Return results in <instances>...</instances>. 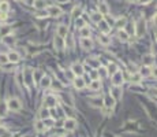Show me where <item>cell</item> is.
<instances>
[{
	"label": "cell",
	"mask_w": 157,
	"mask_h": 137,
	"mask_svg": "<svg viewBox=\"0 0 157 137\" xmlns=\"http://www.w3.org/2000/svg\"><path fill=\"white\" fill-rule=\"evenodd\" d=\"M81 47H82L83 49H92L93 41L89 39V37H86V39H82V40H81Z\"/></svg>",
	"instance_id": "cell-7"
},
{
	"label": "cell",
	"mask_w": 157,
	"mask_h": 137,
	"mask_svg": "<svg viewBox=\"0 0 157 137\" xmlns=\"http://www.w3.org/2000/svg\"><path fill=\"white\" fill-rule=\"evenodd\" d=\"M10 32H11V27L10 26H3L2 29H0V36H6V34H8Z\"/></svg>",
	"instance_id": "cell-32"
},
{
	"label": "cell",
	"mask_w": 157,
	"mask_h": 137,
	"mask_svg": "<svg viewBox=\"0 0 157 137\" xmlns=\"http://www.w3.org/2000/svg\"><path fill=\"white\" fill-rule=\"evenodd\" d=\"M26 2H27L29 4H33V2H34V0H26Z\"/></svg>",
	"instance_id": "cell-41"
},
{
	"label": "cell",
	"mask_w": 157,
	"mask_h": 137,
	"mask_svg": "<svg viewBox=\"0 0 157 137\" xmlns=\"http://www.w3.org/2000/svg\"><path fill=\"white\" fill-rule=\"evenodd\" d=\"M7 11H8V3L7 2H2L0 3V12L2 14H7Z\"/></svg>",
	"instance_id": "cell-27"
},
{
	"label": "cell",
	"mask_w": 157,
	"mask_h": 137,
	"mask_svg": "<svg viewBox=\"0 0 157 137\" xmlns=\"http://www.w3.org/2000/svg\"><path fill=\"white\" fill-rule=\"evenodd\" d=\"M47 106H49L51 108H55V106H56V99H55L52 95L47 96Z\"/></svg>",
	"instance_id": "cell-17"
},
{
	"label": "cell",
	"mask_w": 157,
	"mask_h": 137,
	"mask_svg": "<svg viewBox=\"0 0 157 137\" xmlns=\"http://www.w3.org/2000/svg\"><path fill=\"white\" fill-rule=\"evenodd\" d=\"M107 72H108V74H111V75H112V74H115V73L118 72V66H116L115 63H111Z\"/></svg>",
	"instance_id": "cell-28"
},
{
	"label": "cell",
	"mask_w": 157,
	"mask_h": 137,
	"mask_svg": "<svg viewBox=\"0 0 157 137\" xmlns=\"http://www.w3.org/2000/svg\"><path fill=\"white\" fill-rule=\"evenodd\" d=\"M104 104H105V107L107 108H112L113 106H115V99H113L112 96L107 95L105 96V100H104Z\"/></svg>",
	"instance_id": "cell-9"
},
{
	"label": "cell",
	"mask_w": 157,
	"mask_h": 137,
	"mask_svg": "<svg viewBox=\"0 0 157 137\" xmlns=\"http://www.w3.org/2000/svg\"><path fill=\"white\" fill-rule=\"evenodd\" d=\"M89 34H90L89 27H86V26L81 27V36H82V39H86V37H89Z\"/></svg>",
	"instance_id": "cell-26"
},
{
	"label": "cell",
	"mask_w": 157,
	"mask_h": 137,
	"mask_svg": "<svg viewBox=\"0 0 157 137\" xmlns=\"http://www.w3.org/2000/svg\"><path fill=\"white\" fill-rule=\"evenodd\" d=\"M34 128H36V130L38 132V133H42V132H45V122L44 121H41V119H40V121H37L36 122V125H34Z\"/></svg>",
	"instance_id": "cell-14"
},
{
	"label": "cell",
	"mask_w": 157,
	"mask_h": 137,
	"mask_svg": "<svg viewBox=\"0 0 157 137\" xmlns=\"http://www.w3.org/2000/svg\"><path fill=\"white\" fill-rule=\"evenodd\" d=\"M7 62H8V59H7V55L0 54V65H6Z\"/></svg>",
	"instance_id": "cell-37"
},
{
	"label": "cell",
	"mask_w": 157,
	"mask_h": 137,
	"mask_svg": "<svg viewBox=\"0 0 157 137\" xmlns=\"http://www.w3.org/2000/svg\"><path fill=\"white\" fill-rule=\"evenodd\" d=\"M145 30H146V22L143 18H141L137 24V36L138 37H142L145 34Z\"/></svg>",
	"instance_id": "cell-2"
},
{
	"label": "cell",
	"mask_w": 157,
	"mask_h": 137,
	"mask_svg": "<svg viewBox=\"0 0 157 137\" xmlns=\"http://www.w3.org/2000/svg\"><path fill=\"white\" fill-rule=\"evenodd\" d=\"M19 54L18 52H15V51H11L8 55H7V59H8V62H11V63H17V62H19Z\"/></svg>",
	"instance_id": "cell-8"
},
{
	"label": "cell",
	"mask_w": 157,
	"mask_h": 137,
	"mask_svg": "<svg viewBox=\"0 0 157 137\" xmlns=\"http://www.w3.org/2000/svg\"><path fill=\"white\" fill-rule=\"evenodd\" d=\"M92 19L98 24L100 21H103V15H101L100 12H93V14H92Z\"/></svg>",
	"instance_id": "cell-29"
},
{
	"label": "cell",
	"mask_w": 157,
	"mask_h": 137,
	"mask_svg": "<svg viewBox=\"0 0 157 137\" xmlns=\"http://www.w3.org/2000/svg\"><path fill=\"white\" fill-rule=\"evenodd\" d=\"M68 47L70 48L74 47V40H72V37H68Z\"/></svg>",
	"instance_id": "cell-39"
},
{
	"label": "cell",
	"mask_w": 157,
	"mask_h": 137,
	"mask_svg": "<svg viewBox=\"0 0 157 137\" xmlns=\"http://www.w3.org/2000/svg\"><path fill=\"white\" fill-rule=\"evenodd\" d=\"M75 24H77L78 27H83V26H85V21H83L81 17H79V18H77V22H75Z\"/></svg>",
	"instance_id": "cell-38"
},
{
	"label": "cell",
	"mask_w": 157,
	"mask_h": 137,
	"mask_svg": "<svg viewBox=\"0 0 157 137\" xmlns=\"http://www.w3.org/2000/svg\"><path fill=\"white\" fill-rule=\"evenodd\" d=\"M112 97L115 99H120L122 97V89H120V87H115L113 88V95H112Z\"/></svg>",
	"instance_id": "cell-24"
},
{
	"label": "cell",
	"mask_w": 157,
	"mask_h": 137,
	"mask_svg": "<svg viewBox=\"0 0 157 137\" xmlns=\"http://www.w3.org/2000/svg\"><path fill=\"white\" fill-rule=\"evenodd\" d=\"M22 78H23V74H22V73H18L17 77H15V80H17V82H18L19 87H22Z\"/></svg>",
	"instance_id": "cell-36"
},
{
	"label": "cell",
	"mask_w": 157,
	"mask_h": 137,
	"mask_svg": "<svg viewBox=\"0 0 157 137\" xmlns=\"http://www.w3.org/2000/svg\"><path fill=\"white\" fill-rule=\"evenodd\" d=\"M40 118H41V121H45V119L49 118V110L48 108H41V111H40Z\"/></svg>",
	"instance_id": "cell-20"
},
{
	"label": "cell",
	"mask_w": 157,
	"mask_h": 137,
	"mask_svg": "<svg viewBox=\"0 0 157 137\" xmlns=\"http://www.w3.org/2000/svg\"><path fill=\"white\" fill-rule=\"evenodd\" d=\"M141 78H142V77L139 75V73H134V74L130 77V81H131V82H133V84H139Z\"/></svg>",
	"instance_id": "cell-25"
},
{
	"label": "cell",
	"mask_w": 157,
	"mask_h": 137,
	"mask_svg": "<svg viewBox=\"0 0 157 137\" xmlns=\"http://www.w3.org/2000/svg\"><path fill=\"white\" fill-rule=\"evenodd\" d=\"M152 0H139V3H142V4H148V3H150Z\"/></svg>",
	"instance_id": "cell-40"
},
{
	"label": "cell",
	"mask_w": 157,
	"mask_h": 137,
	"mask_svg": "<svg viewBox=\"0 0 157 137\" xmlns=\"http://www.w3.org/2000/svg\"><path fill=\"white\" fill-rule=\"evenodd\" d=\"M62 8H60L59 6H49L48 7V14H49V17H60L62 15Z\"/></svg>",
	"instance_id": "cell-3"
},
{
	"label": "cell",
	"mask_w": 157,
	"mask_h": 137,
	"mask_svg": "<svg viewBox=\"0 0 157 137\" xmlns=\"http://www.w3.org/2000/svg\"><path fill=\"white\" fill-rule=\"evenodd\" d=\"M98 26H100V29L103 30L104 33H108V32H109V27H108V24H107L105 21H104V19H103V21L98 22Z\"/></svg>",
	"instance_id": "cell-22"
},
{
	"label": "cell",
	"mask_w": 157,
	"mask_h": 137,
	"mask_svg": "<svg viewBox=\"0 0 157 137\" xmlns=\"http://www.w3.org/2000/svg\"><path fill=\"white\" fill-rule=\"evenodd\" d=\"M40 84H41V87L44 88V89H47V88L51 87V78L48 77V75H42V78L40 80Z\"/></svg>",
	"instance_id": "cell-10"
},
{
	"label": "cell",
	"mask_w": 157,
	"mask_h": 137,
	"mask_svg": "<svg viewBox=\"0 0 157 137\" xmlns=\"http://www.w3.org/2000/svg\"><path fill=\"white\" fill-rule=\"evenodd\" d=\"M7 113V106L4 103H0V116H4Z\"/></svg>",
	"instance_id": "cell-33"
},
{
	"label": "cell",
	"mask_w": 157,
	"mask_h": 137,
	"mask_svg": "<svg viewBox=\"0 0 157 137\" xmlns=\"http://www.w3.org/2000/svg\"><path fill=\"white\" fill-rule=\"evenodd\" d=\"M126 24H127V19H126V17H120V18L116 19L115 26L119 27V29H123V27L126 26Z\"/></svg>",
	"instance_id": "cell-11"
},
{
	"label": "cell",
	"mask_w": 157,
	"mask_h": 137,
	"mask_svg": "<svg viewBox=\"0 0 157 137\" xmlns=\"http://www.w3.org/2000/svg\"><path fill=\"white\" fill-rule=\"evenodd\" d=\"M67 33H68V27L66 26V25H60V26L57 27V36L64 37V36H67Z\"/></svg>",
	"instance_id": "cell-13"
},
{
	"label": "cell",
	"mask_w": 157,
	"mask_h": 137,
	"mask_svg": "<svg viewBox=\"0 0 157 137\" xmlns=\"http://www.w3.org/2000/svg\"><path fill=\"white\" fill-rule=\"evenodd\" d=\"M55 47H56V49H63V47H64L63 37H60V36H56V37H55Z\"/></svg>",
	"instance_id": "cell-15"
},
{
	"label": "cell",
	"mask_w": 157,
	"mask_h": 137,
	"mask_svg": "<svg viewBox=\"0 0 157 137\" xmlns=\"http://www.w3.org/2000/svg\"><path fill=\"white\" fill-rule=\"evenodd\" d=\"M152 72H150V67H148V66H145V67L141 68V72H139V75L141 77H148V75H150Z\"/></svg>",
	"instance_id": "cell-21"
},
{
	"label": "cell",
	"mask_w": 157,
	"mask_h": 137,
	"mask_svg": "<svg viewBox=\"0 0 157 137\" xmlns=\"http://www.w3.org/2000/svg\"><path fill=\"white\" fill-rule=\"evenodd\" d=\"M33 78H34V81H36V82H38V81L42 78V73L40 72V70L34 72V73H33Z\"/></svg>",
	"instance_id": "cell-31"
},
{
	"label": "cell",
	"mask_w": 157,
	"mask_h": 137,
	"mask_svg": "<svg viewBox=\"0 0 157 137\" xmlns=\"http://www.w3.org/2000/svg\"><path fill=\"white\" fill-rule=\"evenodd\" d=\"M33 6L36 7V8H38V10L44 8L45 7V0H34V2H33Z\"/></svg>",
	"instance_id": "cell-23"
},
{
	"label": "cell",
	"mask_w": 157,
	"mask_h": 137,
	"mask_svg": "<svg viewBox=\"0 0 157 137\" xmlns=\"http://www.w3.org/2000/svg\"><path fill=\"white\" fill-rule=\"evenodd\" d=\"M89 88L92 91H98L101 88V82H100V80H94V81H92V82L89 84Z\"/></svg>",
	"instance_id": "cell-18"
},
{
	"label": "cell",
	"mask_w": 157,
	"mask_h": 137,
	"mask_svg": "<svg viewBox=\"0 0 157 137\" xmlns=\"http://www.w3.org/2000/svg\"><path fill=\"white\" fill-rule=\"evenodd\" d=\"M81 14H82V8H81V7H75V8L72 10V17H74V18H79Z\"/></svg>",
	"instance_id": "cell-30"
},
{
	"label": "cell",
	"mask_w": 157,
	"mask_h": 137,
	"mask_svg": "<svg viewBox=\"0 0 157 137\" xmlns=\"http://www.w3.org/2000/svg\"><path fill=\"white\" fill-rule=\"evenodd\" d=\"M118 36H119V39H120L122 41H126V40H128V33L126 32L125 29H119Z\"/></svg>",
	"instance_id": "cell-19"
},
{
	"label": "cell",
	"mask_w": 157,
	"mask_h": 137,
	"mask_svg": "<svg viewBox=\"0 0 157 137\" xmlns=\"http://www.w3.org/2000/svg\"><path fill=\"white\" fill-rule=\"evenodd\" d=\"M98 74H100L101 77H107V75H108L107 68H105V67H100V68H98Z\"/></svg>",
	"instance_id": "cell-35"
},
{
	"label": "cell",
	"mask_w": 157,
	"mask_h": 137,
	"mask_svg": "<svg viewBox=\"0 0 157 137\" xmlns=\"http://www.w3.org/2000/svg\"><path fill=\"white\" fill-rule=\"evenodd\" d=\"M112 82L115 87H120L123 84V75H122V72H116L115 74H112Z\"/></svg>",
	"instance_id": "cell-5"
},
{
	"label": "cell",
	"mask_w": 157,
	"mask_h": 137,
	"mask_svg": "<svg viewBox=\"0 0 157 137\" xmlns=\"http://www.w3.org/2000/svg\"><path fill=\"white\" fill-rule=\"evenodd\" d=\"M130 2H131V0H130ZM133 2H134V0H133Z\"/></svg>",
	"instance_id": "cell-42"
},
{
	"label": "cell",
	"mask_w": 157,
	"mask_h": 137,
	"mask_svg": "<svg viewBox=\"0 0 157 137\" xmlns=\"http://www.w3.org/2000/svg\"><path fill=\"white\" fill-rule=\"evenodd\" d=\"M85 81L82 80V77H75V80H74V87L77 88V89H82L83 87H85Z\"/></svg>",
	"instance_id": "cell-12"
},
{
	"label": "cell",
	"mask_w": 157,
	"mask_h": 137,
	"mask_svg": "<svg viewBox=\"0 0 157 137\" xmlns=\"http://www.w3.org/2000/svg\"><path fill=\"white\" fill-rule=\"evenodd\" d=\"M75 128H77V121L72 118H67L64 121V129L68 132H72L75 130Z\"/></svg>",
	"instance_id": "cell-4"
},
{
	"label": "cell",
	"mask_w": 157,
	"mask_h": 137,
	"mask_svg": "<svg viewBox=\"0 0 157 137\" xmlns=\"http://www.w3.org/2000/svg\"><path fill=\"white\" fill-rule=\"evenodd\" d=\"M71 70H72V73H74L75 77H82V74H83L82 65H79V63H74V65L71 66Z\"/></svg>",
	"instance_id": "cell-6"
},
{
	"label": "cell",
	"mask_w": 157,
	"mask_h": 137,
	"mask_svg": "<svg viewBox=\"0 0 157 137\" xmlns=\"http://www.w3.org/2000/svg\"><path fill=\"white\" fill-rule=\"evenodd\" d=\"M100 43H101L103 45H108V44L111 43V40L108 39L107 36H101V37H100Z\"/></svg>",
	"instance_id": "cell-34"
},
{
	"label": "cell",
	"mask_w": 157,
	"mask_h": 137,
	"mask_svg": "<svg viewBox=\"0 0 157 137\" xmlns=\"http://www.w3.org/2000/svg\"><path fill=\"white\" fill-rule=\"evenodd\" d=\"M7 108L11 111H19L21 110V101L18 100V99H15V97H11L8 101H7Z\"/></svg>",
	"instance_id": "cell-1"
},
{
	"label": "cell",
	"mask_w": 157,
	"mask_h": 137,
	"mask_svg": "<svg viewBox=\"0 0 157 137\" xmlns=\"http://www.w3.org/2000/svg\"><path fill=\"white\" fill-rule=\"evenodd\" d=\"M98 12H100L101 15L108 14V12H109V8H108V4H107V3H100V4H98Z\"/></svg>",
	"instance_id": "cell-16"
}]
</instances>
